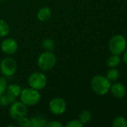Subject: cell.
Wrapping results in <instances>:
<instances>
[{
  "label": "cell",
  "instance_id": "cell-1",
  "mask_svg": "<svg viewBox=\"0 0 127 127\" xmlns=\"http://www.w3.org/2000/svg\"><path fill=\"white\" fill-rule=\"evenodd\" d=\"M19 98L20 101L26 106H34L40 101L41 95L38 90L29 87L22 89Z\"/></svg>",
  "mask_w": 127,
  "mask_h": 127
},
{
  "label": "cell",
  "instance_id": "cell-2",
  "mask_svg": "<svg viewBox=\"0 0 127 127\" xmlns=\"http://www.w3.org/2000/svg\"><path fill=\"white\" fill-rule=\"evenodd\" d=\"M57 62L55 54L52 51H45L42 52L37 58V63L40 70L43 71H48L52 69Z\"/></svg>",
  "mask_w": 127,
  "mask_h": 127
},
{
  "label": "cell",
  "instance_id": "cell-3",
  "mask_svg": "<svg viewBox=\"0 0 127 127\" xmlns=\"http://www.w3.org/2000/svg\"><path fill=\"white\" fill-rule=\"evenodd\" d=\"M91 87L94 93L98 95L107 94L111 88L110 81L103 76L97 75L93 77L91 82Z\"/></svg>",
  "mask_w": 127,
  "mask_h": 127
},
{
  "label": "cell",
  "instance_id": "cell-4",
  "mask_svg": "<svg viewBox=\"0 0 127 127\" xmlns=\"http://www.w3.org/2000/svg\"><path fill=\"white\" fill-rule=\"evenodd\" d=\"M28 85L30 88L40 91L47 85V77L42 72H34L28 78Z\"/></svg>",
  "mask_w": 127,
  "mask_h": 127
},
{
  "label": "cell",
  "instance_id": "cell-5",
  "mask_svg": "<svg viewBox=\"0 0 127 127\" xmlns=\"http://www.w3.org/2000/svg\"><path fill=\"white\" fill-rule=\"evenodd\" d=\"M17 69L16 60L10 57L4 58L0 63V71L5 77H12Z\"/></svg>",
  "mask_w": 127,
  "mask_h": 127
},
{
  "label": "cell",
  "instance_id": "cell-6",
  "mask_svg": "<svg viewBox=\"0 0 127 127\" xmlns=\"http://www.w3.org/2000/svg\"><path fill=\"white\" fill-rule=\"evenodd\" d=\"M110 51L115 55L121 54L127 47V41L121 35H116L113 36L109 43Z\"/></svg>",
  "mask_w": 127,
  "mask_h": 127
},
{
  "label": "cell",
  "instance_id": "cell-7",
  "mask_svg": "<svg viewBox=\"0 0 127 127\" xmlns=\"http://www.w3.org/2000/svg\"><path fill=\"white\" fill-rule=\"evenodd\" d=\"M27 112V106L25 104H23L21 101L15 100L10 105L9 115L12 119L15 121H17L18 119L24 116H26Z\"/></svg>",
  "mask_w": 127,
  "mask_h": 127
},
{
  "label": "cell",
  "instance_id": "cell-8",
  "mask_svg": "<svg viewBox=\"0 0 127 127\" xmlns=\"http://www.w3.org/2000/svg\"><path fill=\"white\" fill-rule=\"evenodd\" d=\"M49 109L50 112L55 115H63L67 109V103L62 97H55L49 101Z\"/></svg>",
  "mask_w": 127,
  "mask_h": 127
},
{
  "label": "cell",
  "instance_id": "cell-9",
  "mask_svg": "<svg viewBox=\"0 0 127 127\" xmlns=\"http://www.w3.org/2000/svg\"><path fill=\"white\" fill-rule=\"evenodd\" d=\"M19 48L18 42L16 39L11 37L5 38L1 43V51L7 55H12L15 54Z\"/></svg>",
  "mask_w": 127,
  "mask_h": 127
},
{
  "label": "cell",
  "instance_id": "cell-10",
  "mask_svg": "<svg viewBox=\"0 0 127 127\" xmlns=\"http://www.w3.org/2000/svg\"><path fill=\"white\" fill-rule=\"evenodd\" d=\"M52 15V10L49 7H42L37 13V18L40 22H46L50 19Z\"/></svg>",
  "mask_w": 127,
  "mask_h": 127
},
{
  "label": "cell",
  "instance_id": "cell-11",
  "mask_svg": "<svg viewBox=\"0 0 127 127\" xmlns=\"http://www.w3.org/2000/svg\"><path fill=\"white\" fill-rule=\"evenodd\" d=\"M21 92H22V88L20 87V86L16 83H13V84L7 85L5 93L8 95L10 97L16 100L17 97H19Z\"/></svg>",
  "mask_w": 127,
  "mask_h": 127
},
{
  "label": "cell",
  "instance_id": "cell-12",
  "mask_svg": "<svg viewBox=\"0 0 127 127\" xmlns=\"http://www.w3.org/2000/svg\"><path fill=\"white\" fill-rule=\"evenodd\" d=\"M110 89L112 95L117 98H122L126 95V89L121 83H115Z\"/></svg>",
  "mask_w": 127,
  "mask_h": 127
},
{
  "label": "cell",
  "instance_id": "cell-13",
  "mask_svg": "<svg viewBox=\"0 0 127 127\" xmlns=\"http://www.w3.org/2000/svg\"><path fill=\"white\" fill-rule=\"evenodd\" d=\"M31 127H46L48 124L47 120L42 116H34L30 118Z\"/></svg>",
  "mask_w": 127,
  "mask_h": 127
},
{
  "label": "cell",
  "instance_id": "cell-14",
  "mask_svg": "<svg viewBox=\"0 0 127 127\" xmlns=\"http://www.w3.org/2000/svg\"><path fill=\"white\" fill-rule=\"evenodd\" d=\"M42 47L45 51H52L55 48V42L52 38L46 37L42 41Z\"/></svg>",
  "mask_w": 127,
  "mask_h": 127
},
{
  "label": "cell",
  "instance_id": "cell-15",
  "mask_svg": "<svg viewBox=\"0 0 127 127\" xmlns=\"http://www.w3.org/2000/svg\"><path fill=\"white\" fill-rule=\"evenodd\" d=\"M10 32V26L8 23L4 20L0 19V38L6 37Z\"/></svg>",
  "mask_w": 127,
  "mask_h": 127
},
{
  "label": "cell",
  "instance_id": "cell-16",
  "mask_svg": "<svg viewBox=\"0 0 127 127\" xmlns=\"http://www.w3.org/2000/svg\"><path fill=\"white\" fill-rule=\"evenodd\" d=\"M16 100L13 97H10L6 93L0 95V106L1 107H7L10 106L13 102H14Z\"/></svg>",
  "mask_w": 127,
  "mask_h": 127
},
{
  "label": "cell",
  "instance_id": "cell-17",
  "mask_svg": "<svg viewBox=\"0 0 127 127\" xmlns=\"http://www.w3.org/2000/svg\"><path fill=\"white\" fill-rule=\"evenodd\" d=\"M91 117H92L91 113L89 111L83 110L82 112H81V113L79 115V120L83 125H85L91 121Z\"/></svg>",
  "mask_w": 127,
  "mask_h": 127
},
{
  "label": "cell",
  "instance_id": "cell-18",
  "mask_svg": "<svg viewBox=\"0 0 127 127\" xmlns=\"http://www.w3.org/2000/svg\"><path fill=\"white\" fill-rule=\"evenodd\" d=\"M121 62V59L118 55L114 54L113 56H111L108 60H107V65L110 68H115L119 65Z\"/></svg>",
  "mask_w": 127,
  "mask_h": 127
},
{
  "label": "cell",
  "instance_id": "cell-19",
  "mask_svg": "<svg viewBox=\"0 0 127 127\" xmlns=\"http://www.w3.org/2000/svg\"><path fill=\"white\" fill-rule=\"evenodd\" d=\"M114 127H127V121L123 117L118 116L115 118L113 121Z\"/></svg>",
  "mask_w": 127,
  "mask_h": 127
},
{
  "label": "cell",
  "instance_id": "cell-20",
  "mask_svg": "<svg viewBox=\"0 0 127 127\" xmlns=\"http://www.w3.org/2000/svg\"><path fill=\"white\" fill-rule=\"evenodd\" d=\"M119 77V71L117 69L112 68L106 74V78L109 81H115Z\"/></svg>",
  "mask_w": 127,
  "mask_h": 127
},
{
  "label": "cell",
  "instance_id": "cell-21",
  "mask_svg": "<svg viewBox=\"0 0 127 127\" xmlns=\"http://www.w3.org/2000/svg\"><path fill=\"white\" fill-rule=\"evenodd\" d=\"M16 121V124L19 127H31V121L30 118H28L26 116H24L19 119H18Z\"/></svg>",
  "mask_w": 127,
  "mask_h": 127
},
{
  "label": "cell",
  "instance_id": "cell-22",
  "mask_svg": "<svg viewBox=\"0 0 127 127\" xmlns=\"http://www.w3.org/2000/svg\"><path fill=\"white\" fill-rule=\"evenodd\" d=\"M7 86V83L5 77L0 76V95L6 92Z\"/></svg>",
  "mask_w": 127,
  "mask_h": 127
},
{
  "label": "cell",
  "instance_id": "cell-23",
  "mask_svg": "<svg viewBox=\"0 0 127 127\" xmlns=\"http://www.w3.org/2000/svg\"><path fill=\"white\" fill-rule=\"evenodd\" d=\"M66 127H82L84 125L79 121V120H71L66 124Z\"/></svg>",
  "mask_w": 127,
  "mask_h": 127
},
{
  "label": "cell",
  "instance_id": "cell-24",
  "mask_svg": "<svg viewBox=\"0 0 127 127\" xmlns=\"http://www.w3.org/2000/svg\"><path fill=\"white\" fill-rule=\"evenodd\" d=\"M64 125L58 121H52L51 122H48L47 125H46V127H63Z\"/></svg>",
  "mask_w": 127,
  "mask_h": 127
},
{
  "label": "cell",
  "instance_id": "cell-25",
  "mask_svg": "<svg viewBox=\"0 0 127 127\" xmlns=\"http://www.w3.org/2000/svg\"><path fill=\"white\" fill-rule=\"evenodd\" d=\"M123 59H124V63L127 64V51L124 53V57H123Z\"/></svg>",
  "mask_w": 127,
  "mask_h": 127
}]
</instances>
